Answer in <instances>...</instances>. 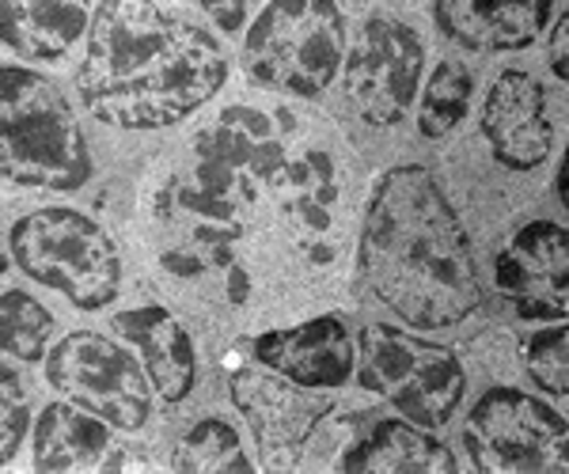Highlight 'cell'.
<instances>
[{
    "label": "cell",
    "mask_w": 569,
    "mask_h": 474,
    "mask_svg": "<svg viewBox=\"0 0 569 474\" xmlns=\"http://www.w3.org/2000/svg\"><path fill=\"white\" fill-rule=\"evenodd\" d=\"M0 175L12 186L80 190L91 152L69 99L31 69H0Z\"/></svg>",
    "instance_id": "3957f363"
},
{
    "label": "cell",
    "mask_w": 569,
    "mask_h": 474,
    "mask_svg": "<svg viewBox=\"0 0 569 474\" xmlns=\"http://www.w3.org/2000/svg\"><path fill=\"white\" fill-rule=\"evenodd\" d=\"M171 467L179 474H251L254 463L247 460L232 425L220 417H206L179 436L176 452H171Z\"/></svg>",
    "instance_id": "7402d4cb"
},
{
    "label": "cell",
    "mask_w": 569,
    "mask_h": 474,
    "mask_svg": "<svg viewBox=\"0 0 569 474\" xmlns=\"http://www.w3.org/2000/svg\"><path fill=\"white\" fill-rule=\"evenodd\" d=\"M555 190H558V202H566V163L558 168V182H555Z\"/></svg>",
    "instance_id": "f546056e"
},
{
    "label": "cell",
    "mask_w": 569,
    "mask_h": 474,
    "mask_svg": "<svg viewBox=\"0 0 569 474\" xmlns=\"http://www.w3.org/2000/svg\"><path fill=\"white\" fill-rule=\"evenodd\" d=\"M493 281L525 319L562 323L569 312V232L555 221H531L493 259Z\"/></svg>",
    "instance_id": "4fadbf2b"
},
{
    "label": "cell",
    "mask_w": 569,
    "mask_h": 474,
    "mask_svg": "<svg viewBox=\"0 0 569 474\" xmlns=\"http://www.w3.org/2000/svg\"><path fill=\"white\" fill-rule=\"evenodd\" d=\"M566 53H569V12H566V4H562V8H558V27L550 31V69H555L558 80L569 77Z\"/></svg>",
    "instance_id": "4316f807"
},
{
    "label": "cell",
    "mask_w": 569,
    "mask_h": 474,
    "mask_svg": "<svg viewBox=\"0 0 569 474\" xmlns=\"http://www.w3.org/2000/svg\"><path fill=\"white\" fill-rule=\"evenodd\" d=\"M194 182L232 209H254L273 194L284 160V141L273 122L254 107H228L194 137Z\"/></svg>",
    "instance_id": "9c48e42d"
},
{
    "label": "cell",
    "mask_w": 569,
    "mask_h": 474,
    "mask_svg": "<svg viewBox=\"0 0 569 474\" xmlns=\"http://www.w3.org/2000/svg\"><path fill=\"white\" fill-rule=\"evenodd\" d=\"M228 58L206 27L176 8L99 4L77 69L84 107L114 130H163L224 88Z\"/></svg>",
    "instance_id": "6da1fadb"
},
{
    "label": "cell",
    "mask_w": 569,
    "mask_h": 474,
    "mask_svg": "<svg viewBox=\"0 0 569 474\" xmlns=\"http://www.w3.org/2000/svg\"><path fill=\"white\" fill-rule=\"evenodd\" d=\"M346 474H456L460 463L437 436L399 417L376 422L350 452L338 460Z\"/></svg>",
    "instance_id": "d6986e66"
},
{
    "label": "cell",
    "mask_w": 569,
    "mask_h": 474,
    "mask_svg": "<svg viewBox=\"0 0 569 474\" xmlns=\"http://www.w3.org/2000/svg\"><path fill=\"white\" fill-rule=\"evenodd\" d=\"M273 202H278L292 243L308 254V262H330L338 254V205H342V168L335 152L327 149H297L284 160L278 182H273Z\"/></svg>",
    "instance_id": "5bb4252c"
},
{
    "label": "cell",
    "mask_w": 569,
    "mask_h": 474,
    "mask_svg": "<svg viewBox=\"0 0 569 474\" xmlns=\"http://www.w3.org/2000/svg\"><path fill=\"white\" fill-rule=\"evenodd\" d=\"M426 50L407 23L376 16L346 53V95L369 125H395L415 103Z\"/></svg>",
    "instance_id": "30bf717a"
},
{
    "label": "cell",
    "mask_w": 569,
    "mask_h": 474,
    "mask_svg": "<svg viewBox=\"0 0 569 474\" xmlns=\"http://www.w3.org/2000/svg\"><path fill=\"white\" fill-rule=\"evenodd\" d=\"M201 12L213 16L217 27H224L228 34L247 27V4H201Z\"/></svg>",
    "instance_id": "83f0119b"
},
{
    "label": "cell",
    "mask_w": 569,
    "mask_h": 474,
    "mask_svg": "<svg viewBox=\"0 0 569 474\" xmlns=\"http://www.w3.org/2000/svg\"><path fill=\"white\" fill-rule=\"evenodd\" d=\"M110 455L107 422L77 403H50L34 422V471H103Z\"/></svg>",
    "instance_id": "ffe728a7"
},
{
    "label": "cell",
    "mask_w": 569,
    "mask_h": 474,
    "mask_svg": "<svg viewBox=\"0 0 569 474\" xmlns=\"http://www.w3.org/2000/svg\"><path fill=\"white\" fill-rule=\"evenodd\" d=\"M361 384L388 399L407 422L437 430L460 406L467 372L445 345L395 331V326H365Z\"/></svg>",
    "instance_id": "8992f818"
},
{
    "label": "cell",
    "mask_w": 569,
    "mask_h": 474,
    "mask_svg": "<svg viewBox=\"0 0 569 474\" xmlns=\"http://www.w3.org/2000/svg\"><path fill=\"white\" fill-rule=\"evenodd\" d=\"M555 16L543 0H440L433 20L452 42L475 53L528 50Z\"/></svg>",
    "instance_id": "e0dca14e"
},
{
    "label": "cell",
    "mask_w": 569,
    "mask_h": 474,
    "mask_svg": "<svg viewBox=\"0 0 569 474\" xmlns=\"http://www.w3.org/2000/svg\"><path fill=\"white\" fill-rule=\"evenodd\" d=\"M482 133L501 168L531 171L550 157V130L543 88L528 72H501L482 107Z\"/></svg>",
    "instance_id": "9a60e30c"
},
{
    "label": "cell",
    "mask_w": 569,
    "mask_h": 474,
    "mask_svg": "<svg viewBox=\"0 0 569 474\" xmlns=\"http://www.w3.org/2000/svg\"><path fill=\"white\" fill-rule=\"evenodd\" d=\"M247 285H251V281H247V273L240 266L228 270V300H232V304H243V300H247Z\"/></svg>",
    "instance_id": "f1b7e54d"
},
{
    "label": "cell",
    "mask_w": 569,
    "mask_h": 474,
    "mask_svg": "<svg viewBox=\"0 0 569 474\" xmlns=\"http://www.w3.org/2000/svg\"><path fill=\"white\" fill-rule=\"evenodd\" d=\"M520 357L539 387L550 395H569V331L562 323L531 334Z\"/></svg>",
    "instance_id": "d4e9b609"
},
{
    "label": "cell",
    "mask_w": 569,
    "mask_h": 474,
    "mask_svg": "<svg viewBox=\"0 0 569 474\" xmlns=\"http://www.w3.org/2000/svg\"><path fill=\"white\" fill-rule=\"evenodd\" d=\"M8 248L27 278L61 293L80 312H99L118 296L122 262L114 243L80 209L50 205L27 213L8 232Z\"/></svg>",
    "instance_id": "277c9868"
},
{
    "label": "cell",
    "mask_w": 569,
    "mask_h": 474,
    "mask_svg": "<svg viewBox=\"0 0 569 474\" xmlns=\"http://www.w3.org/2000/svg\"><path fill=\"white\" fill-rule=\"evenodd\" d=\"M46 380L122 433L141 430L152 414L156 387L144 364L99 331H72L53 345L46 353Z\"/></svg>",
    "instance_id": "ba28073f"
},
{
    "label": "cell",
    "mask_w": 569,
    "mask_h": 474,
    "mask_svg": "<svg viewBox=\"0 0 569 474\" xmlns=\"http://www.w3.org/2000/svg\"><path fill=\"white\" fill-rule=\"evenodd\" d=\"M254 357L292 384L316 391H335L353 376V342L335 315L262 334L254 342Z\"/></svg>",
    "instance_id": "2e32d148"
},
{
    "label": "cell",
    "mask_w": 569,
    "mask_h": 474,
    "mask_svg": "<svg viewBox=\"0 0 569 474\" xmlns=\"http://www.w3.org/2000/svg\"><path fill=\"white\" fill-rule=\"evenodd\" d=\"M463 444L486 474H566V417L517 387L486 391L467 417Z\"/></svg>",
    "instance_id": "52a82bcc"
},
{
    "label": "cell",
    "mask_w": 569,
    "mask_h": 474,
    "mask_svg": "<svg viewBox=\"0 0 569 474\" xmlns=\"http://www.w3.org/2000/svg\"><path fill=\"white\" fill-rule=\"evenodd\" d=\"M88 8L84 4H58V0H8L0 8V34L4 46L20 58L34 61H61L84 39Z\"/></svg>",
    "instance_id": "44dd1931"
},
{
    "label": "cell",
    "mask_w": 569,
    "mask_h": 474,
    "mask_svg": "<svg viewBox=\"0 0 569 474\" xmlns=\"http://www.w3.org/2000/svg\"><path fill=\"white\" fill-rule=\"evenodd\" d=\"M361 266L372 293L421 331L463 323L482 304L460 216L433 171L415 163L376 182L361 228Z\"/></svg>",
    "instance_id": "7a4b0ae2"
},
{
    "label": "cell",
    "mask_w": 569,
    "mask_h": 474,
    "mask_svg": "<svg viewBox=\"0 0 569 474\" xmlns=\"http://www.w3.org/2000/svg\"><path fill=\"white\" fill-rule=\"evenodd\" d=\"M232 403L247 417L254 444L262 452V467L289 471L316 425L330 414V395H316V387H300L281 372H236Z\"/></svg>",
    "instance_id": "7c38bea8"
},
{
    "label": "cell",
    "mask_w": 569,
    "mask_h": 474,
    "mask_svg": "<svg viewBox=\"0 0 569 474\" xmlns=\"http://www.w3.org/2000/svg\"><path fill=\"white\" fill-rule=\"evenodd\" d=\"M346 61V16L330 0L266 4L243 42V65L262 88L316 99Z\"/></svg>",
    "instance_id": "5b68a950"
},
{
    "label": "cell",
    "mask_w": 569,
    "mask_h": 474,
    "mask_svg": "<svg viewBox=\"0 0 569 474\" xmlns=\"http://www.w3.org/2000/svg\"><path fill=\"white\" fill-rule=\"evenodd\" d=\"M110 326L137 350V357H141L144 372H149L152 387L160 391L163 403H182L194 391L198 380L194 342H190V334L182 331V323L168 307L160 304L133 307V312L114 315Z\"/></svg>",
    "instance_id": "ac0fdd59"
},
{
    "label": "cell",
    "mask_w": 569,
    "mask_h": 474,
    "mask_svg": "<svg viewBox=\"0 0 569 474\" xmlns=\"http://www.w3.org/2000/svg\"><path fill=\"white\" fill-rule=\"evenodd\" d=\"M27 425H31L27 391L20 384V376L12 372V361L4 357V369H0V467H12Z\"/></svg>",
    "instance_id": "484cf974"
},
{
    "label": "cell",
    "mask_w": 569,
    "mask_h": 474,
    "mask_svg": "<svg viewBox=\"0 0 569 474\" xmlns=\"http://www.w3.org/2000/svg\"><path fill=\"white\" fill-rule=\"evenodd\" d=\"M53 334V315L23 289H4L0 296V350L8 361L34 364L46 357V342Z\"/></svg>",
    "instance_id": "cb8c5ba5"
},
{
    "label": "cell",
    "mask_w": 569,
    "mask_h": 474,
    "mask_svg": "<svg viewBox=\"0 0 569 474\" xmlns=\"http://www.w3.org/2000/svg\"><path fill=\"white\" fill-rule=\"evenodd\" d=\"M467 103H471V72L460 58L440 61L429 77L426 91H421L418 103V133L437 141V137L452 133L460 125V118L467 114Z\"/></svg>",
    "instance_id": "603a6c76"
},
{
    "label": "cell",
    "mask_w": 569,
    "mask_h": 474,
    "mask_svg": "<svg viewBox=\"0 0 569 474\" xmlns=\"http://www.w3.org/2000/svg\"><path fill=\"white\" fill-rule=\"evenodd\" d=\"M156 216L168 228L171 243L160 251V266L176 278H194L201 270L228 273L236 266L232 248L243 235V213L209 194L206 186L168 182L156 202Z\"/></svg>",
    "instance_id": "8fae6325"
}]
</instances>
